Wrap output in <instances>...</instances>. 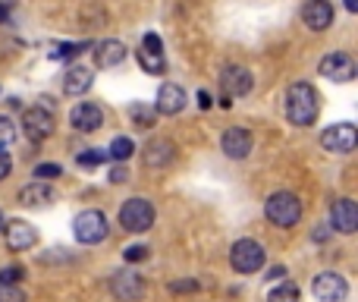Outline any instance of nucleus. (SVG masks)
Returning <instances> with one entry per match:
<instances>
[{
  "label": "nucleus",
  "instance_id": "nucleus-37",
  "mask_svg": "<svg viewBox=\"0 0 358 302\" xmlns=\"http://www.w3.org/2000/svg\"><path fill=\"white\" fill-rule=\"evenodd\" d=\"M346 10H349V13H355V10H358V0H346Z\"/></svg>",
  "mask_w": 358,
  "mask_h": 302
},
{
  "label": "nucleus",
  "instance_id": "nucleus-8",
  "mask_svg": "<svg viewBox=\"0 0 358 302\" xmlns=\"http://www.w3.org/2000/svg\"><path fill=\"white\" fill-rule=\"evenodd\" d=\"M315 296L321 299V302H346L349 296V284H346V277L343 274H336V271H324V274H317L315 277Z\"/></svg>",
  "mask_w": 358,
  "mask_h": 302
},
{
  "label": "nucleus",
  "instance_id": "nucleus-33",
  "mask_svg": "<svg viewBox=\"0 0 358 302\" xmlns=\"http://www.w3.org/2000/svg\"><path fill=\"white\" fill-rule=\"evenodd\" d=\"M10 170H13V160H10V154H6L3 149H0V179H6V177H10Z\"/></svg>",
  "mask_w": 358,
  "mask_h": 302
},
{
  "label": "nucleus",
  "instance_id": "nucleus-9",
  "mask_svg": "<svg viewBox=\"0 0 358 302\" xmlns=\"http://www.w3.org/2000/svg\"><path fill=\"white\" fill-rule=\"evenodd\" d=\"M317 73H321L324 79H334V82H352L355 79V60L349 54L334 50V54H327L321 63H317Z\"/></svg>",
  "mask_w": 358,
  "mask_h": 302
},
{
  "label": "nucleus",
  "instance_id": "nucleus-14",
  "mask_svg": "<svg viewBox=\"0 0 358 302\" xmlns=\"http://www.w3.org/2000/svg\"><path fill=\"white\" fill-rule=\"evenodd\" d=\"M302 22L308 25L311 32H324L334 25V6L330 0H308L302 6Z\"/></svg>",
  "mask_w": 358,
  "mask_h": 302
},
{
  "label": "nucleus",
  "instance_id": "nucleus-12",
  "mask_svg": "<svg viewBox=\"0 0 358 302\" xmlns=\"http://www.w3.org/2000/svg\"><path fill=\"white\" fill-rule=\"evenodd\" d=\"M330 224L336 233H355L358 230V205L352 198H336L330 208Z\"/></svg>",
  "mask_w": 358,
  "mask_h": 302
},
{
  "label": "nucleus",
  "instance_id": "nucleus-6",
  "mask_svg": "<svg viewBox=\"0 0 358 302\" xmlns=\"http://www.w3.org/2000/svg\"><path fill=\"white\" fill-rule=\"evenodd\" d=\"M22 126H25V136L31 139V142H44V139L54 136V114L48 111V107H29V111L22 114Z\"/></svg>",
  "mask_w": 358,
  "mask_h": 302
},
{
  "label": "nucleus",
  "instance_id": "nucleus-23",
  "mask_svg": "<svg viewBox=\"0 0 358 302\" xmlns=\"http://www.w3.org/2000/svg\"><path fill=\"white\" fill-rule=\"evenodd\" d=\"M132 151H136L132 139L117 136V139L110 142V149H107V158H113V160H129V158H132Z\"/></svg>",
  "mask_w": 358,
  "mask_h": 302
},
{
  "label": "nucleus",
  "instance_id": "nucleus-11",
  "mask_svg": "<svg viewBox=\"0 0 358 302\" xmlns=\"http://www.w3.org/2000/svg\"><path fill=\"white\" fill-rule=\"evenodd\" d=\"M110 290L120 302H138L145 296V280L136 271H120V274H113Z\"/></svg>",
  "mask_w": 358,
  "mask_h": 302
},
{
  "label": "nucleus",
  "instance_id": "nucleus-31",
  "mask_svg": "<svg viewBox=\"0 0 358 302\" xmlns=\"http://www.w3.org/2000/svg\"><path fill=\"white\" fill-rule=\"evenodd\" d=\"M22 280V268H0V284H19Z\"/></svg>",
  "mask_w": 358,
  "mask_h": 302
},
{
  "label": "nucleus",
  "instance_id": "nucleus-26",
  "mask_svg": "<svg viewBox=\"0 0 358 302\" xmlns=\"http://www.w3.org/2000/svg\"><path fill=\"white\" fill-rule=\"evenodd\" d=\"M104 160H107V151H98V149L79 154V167H98V164H104Z\"/></svg>",
  "mask_w": 358,
  "mask_h": 302
},
{
  "label": "nucleus",
  "instance_id": "nucleus-28",
  "mask_svg": "<svg viewBox=\"0 0 358 302\" xmlns=\"http://www.w3.org/2000/svg\"><path fill=\"white\" fill-rule=\"evenodd\" d=\"M13 139H16V130H13V120L0 114V149H6V145H10Z\"/></svg>",
  "mask_w": 358,
  "mask_h": 302
},
{
  "label": "nucleus",
  "instance_id": "nucleus-1",
  "mask_svg": "<svg viewBox=\"0 0 358 302\" xmlns=\"http://www.w3.org/2000/svg\"><path fill=\"white\" fill-rule=\"evenodd\" d=\"M321 114V95L308 82H296L286 92V117L292 126H311Z\"/></svg>",
  "mask_w": 358,
  "mask_h": 302
},
{
  "label": "nucleus",
  "instance_id": "nucleus-4",
  "mask_svg": "<svg viewBox=\"0 0 358 302\" xmlns=\"http://www.w3.org/2000/svg\"><path fill=\"white\" fill-rule=\"evenodd\" d=\"M229 265L239 274H255L264 268V246L255 240H239L229 249Z\"/></svg>",
  "mask_w": 358,
  "mask_h": 302
},
{
  "label": "nucleus",
  "instance_id": "nucleus-36",
  "mask_svg": "<svg viewBox=\"0 0 358 302\" xmlns=\"http://www.w3.org/2000/svg\"><path fill=\"white\" fill-rule=\"evenodd\" d=\"M277 277H286V268H271V274H267V280H277Z\"/></svg>",
  "mask_w": 358,
  "mask_h": 302
},
{
  "label": "nucleus",
  "instance_id": "nucleus-7",
  "mask_svg": "<svg viewBox=\"0 0 358 302\" xmlns=\"http://www.w3.org/2000/svg\"><path fill=\"white\" fill-rule=\"evenodd\" d=\"M355 142H358V132H355V126H349V123H336L321 132V145H324V151H330V154L355 151Z\"/></svg>",
  "mask_w": 358,
  "mask_h": 302
},
{
  "label": "nucleus",
  "instance_id": "nucleus-15",
  "mask_svg": "<svg viewBox=\"0 0 358 302\" xmlns=\"http://www.w3.org/2000/svg\"><path fill=\"white\" fill-rule=\"evenodd\" d=\"M252 145H255L252 132H248V130H239V126L227 130V132H223V139H220V149H223V154H227V158H233V160L248 158Z\"/></svg>",
  "mask_w": 358,
  "mask_h": 302
},
{
  "label": "nucleus",
  "instance_id": "nucleus-29",
  "mask_svg": "<svg viewBox=\"0 0 358 302\" xmlns=\"http://www.w3.org/2000/svg\"><path fill=\"white\" fill-rule=\"evenodd\" d=\"M82 48H88V44H60V48L50 50V57H54V60H69V57H76Z\"/></svg>",
  "mask_w": 358,
  "mask_h": 302
},
{
  "label": "nucleus",
  "instance_id": "nucleus-38",
  "mask_svg": "<svg viewBox=\"0 0 358 302\" xmlns=\"http://www.w3.org/2000/svg\"><path fill=\"white\" fill-rule=\"evenodd\" d=\"M6 13H10V10H6V6H0V22H3V19H6Z\"/></svg>",
  "mask_w": 358,
  "mask_h": 302
},
{
  "label": "nucleus",
  "instance_id": "nucleus-13",
  "mask_svg": "<svg viewBox=\"0 0 358 302\" xmlns=\"http://www.w3.org/2000/svg\"><path fill=\"white\" fill-rule=\"evenodd\" d=\"M173 158H176V145L170 139H151L142 151L145 167H151V170H164L167 164H173Z\"/></svg>",
  "mask_w": 358,
  "mask_h": 302
},
{
  "label": "nucleus",
  "instance_id": "nucleus-19",
  "mask_svg": "<svg viewBox=\"0 0 358 302\" xmlns=\"http://www.w3.org/2000/svg\"><path fill=\"white\" fill-rule=\"evenodd\" d=\"M126 60V44L123 41H98L94 44V63L101 69H110V67H120Z\"/></svg>",
  "mask_w": 358,
  "mask_h": 302
},
{
  "label": "nucleus",
  "instance_id": "nucleus-21",
  "mask_svg": "<svg viewBox=\"0 0 358 302\" xmlns=\"http://www.w3.org/2000/svg\"><path fill=\"white\" fill-rule=\"evenodd\" d=\"M92 82H94L92 69L73 67L66 76H63V92H66V95H82V92H88V88H92Z\"/></svg>",
  "mask_w": 358,
  "mask_h": 302
},
{
  "label": "nucleus",
  "instance_id": "nucleus-34",
  "mask_svg": "<svg viewBox=\"0 0 358 302\" xmlns=\"http://www.w3.org/2000/svg\"><path fill=\"white\" fill-rule=\"evenodd\" d=\"M110 183H126V170H123V167H113V170H110Z\"/></svg>",
  "mask_w": 358,
  "mask_h": 302
},
{
  "label": "nucleus",
  "instance_id": "nucleus-39",
  "mask_svg": "<svg viewBox=\"0 0 358 302\" xmlns=\"http://www.w3.org/2000/svg\"><path fill=\"white\" fill-rule=\"evenodd\" d=\"M0 233H3V214H0Z\"/></svg>",
  "mask_w": 358,
  "mask_h": 302
},
{
  "label": "nucleus",
  "instance_id": "nucleus-5",
  "mask_svg": "<svg viewBox=\"0 0 358 302\" xmlns=\"http://www.w3.org/2000/svg\"><path fill=\"white\" fill-rule=\"evenodd\" d=\"M120 224H123L129 233H145L155 224V205L148 198H129V202L120 208Z\"/></svg>",
  "mask_w": 358,
  "mask_h": 302
},
{
  "label": "nucleus",
  "instance_id": "nucleus-10",
  "mask_svg": "<svg viewBox=\"0 0 358 302\" xmlns=\"http://www.w3.org/2000/svg\"><path fill=\"white\" fill-rule=\"evenodd\" d=\"M255 85L252 73H248L245 67H227L220 73V88H223V98L233 101V98H242V95H248Z\"/></svg>",
  "mask_w": 358,
  "mask_h": 302
},
{
  "label": "nucleus",
  "instance_id": "nucleus-18",
  "mask_svg": "<svg viewBox=\"0 0 358 302\" xmlns=\"http://www.w3.org/2000/svg\"><path fill=\"white\" fill-rule=\"evenodd\" d=\"M69 123H73L79 132H94L101 123H104V111H101L98 104H88V101H82V104L73 107V114H69Z\"/></svg>",
  "mask_w": 358,
  "mask_h": 302
},
{
  "label": "nucleus",
  "instance_id": "nucleus-16",
  "mask_svg": "<svg viewBox=\"0 0 358 302\" xmlns=\"http://www.w3.org/2000/svg\"><path fill=\"white\" fill-rule=\"evenodd\" d=\"M3 233H6V246L13 252H22V249H31L38 242V230L25 221H10L3 224Z\"/></svg>",
  "mask_w": 358,
  "mask_h": 302
},
{
  "label": "nucleus",
  "instance_id": "nucleus-3",
  "mask_svg": "<svg viewBox=\"0 0 358 302\" xmlns=\"http://www.w3.org/2000/svg\"><path fill=\"white\" fill-rule=\"evenodd\" d=\"M107 217L101 214V211H94V208H88V211H82L79 217L73 221V233H76V240L82 242V246H98V242H104L107 240Z\"/></svg>",
  "mask_w": 358,
  "mask_h": 302
},
{
  "label": "nucleus",
  "instance_id": "nucleus-25",
  "mask_svg": "<svg viewBox=\"0 0 358 302\" xmlns=\"http://www.w3.org/2000/svg\"><path fill=\"white\" fill-rule=\"evenodd\" d=\"M132 120H136L138 126H142V130H148L151 123H155V117H157V111L155 107H145V104H132Z\"/></svg>",
  "mask_w": 358,
  "mask_h": 302
},
{
  "label": "nucleus",
  "instance_id": "nucleus-20",
  "mask_svg": "<svg viewBox=\"0 0 358 302\" xmlns=\"http://www.w3.org/2000/svg\"><path fill=\"white\" fill-rule=\"evenodd\" d=\"M19 202L22 205H35V208H44V205L54 202V189H50V183H44V179H35V183L22 186L19 189Z\"/></svg>",
  "mask_w": 358,
  "mask_h": 302
},
{
  "label": "nucleus",
  "instance_id": "nucleus-30",
  "mask_svg": "<svg viewBox=\"0 0 358 302\" xmlns=\"http://www.w3.org/2000/svg\"><path fill=\"white\" fill-rule=\"evenodd\" d=\"M60 164H38L35 167V177L38 179H44V183H50V179H57V177H60Z\"/></svg>",
  "mask_w": 358,
  "mask_h": 302
},
{
  "label": "nucleus",
  "instance_id": "nucleus-32",
  "mask_svg": "<svg viewBox=\"0 0 358 302\" xmlns=\"http://www.w3.org/2000/svg\"><path fill=\"white\" fill-rule=\"evenodd\" d=\"M145 255H148V249L145 246H129L126 249V261H142Z\"/></svg>",
  "mask_w": 358,
  "mask_h": 302
},
{
  "label": "nucleus",
  "instance_id": "nucleus-24",
  "mask_svg": "<svg viewBox=\"0 0 358 302\" xmlns=\"http://www.w3.org/2000/svg\"><path fill=\"white\" fill-rule=\"evenodd\" d=\"M267 302H299V290L292 284H280L267 293Z\"/></svg>",
  "mask_w": 358,
  "mask_h": 302
},
{
  "label": "nucleus",
  "instance_id": "nucleus-17",
  "mask_svg": "<svg viewBox=\"0 0 358 302\" xmlns=\"http://www.w3.org/2000/svg\"><path fill=\"white\" fill-rule=\"evenodd\" d=\"M185 107V92L182 85H176V82H164L161 88H157V101H155V111L157 114H167V117H173Z\"/></svg>",
  "mask_w": 358,
  "mask_h": 302
},
{
  "label": "nucleus",
  "instance_id": "nucleus-2",
  "mask_svg": "<svg viewBox=\"0 0 358 302\" xmlns=\"http://www.w3.org/2000/svg\"><path fill=\"white\" fill-rule=\"evenodd\" d=\"M264 214L273 227H296L302 221V202H299L296 192H273L271 198L264 202Z\"/></svg>",
  "mask_w": 358,
  "mask_h": 302
},
{
  "label": "nucleus",
  "instance_id": "nucleus-35",
  "mask_svg": "<svg viewBox=\"0 0 358 302\" xmlns=\"http://www.w3.org/2000/svg\"><path fill=\"white\" fill-rule=\"evenodd\" d=\"M198 104H201V111H208V107H210V95L208 92H198Z\"/></svg>",
  "mask_w": 358,
  "mask_h": 302
},
{
  "label": "nucleus",
  "instance_id": "nucleus-27",
  "mask_svg": "<svg viewBox=\"0 0 358 302\" xmlns=\"http://www.w3.org/2000/svg\"><path fill=\"white\" fill-rule=\"evenodd\" d=\"M0 302H25V293L16 284H0Z\"/></svg>",
  "mask_w": 358,
  "mask_h": 302
},
{
  "label": "nucleus",
  "instance_id": "nucleus-22",
  "mask_svg": "<svg viewBox=\"0 0 358 302\" xmlns=\"http://www.w3.org/2000/svg\"><path fill=\"white\" fill-rule=\"evenodd\" d=\"M136 57H138V63H142V69H148V73H164L167 69V60H164V50H155V48H138L136 50Z\"/></svg>",
  "mask_w": 358,
  "mask_h": 302
}]
</instances>
